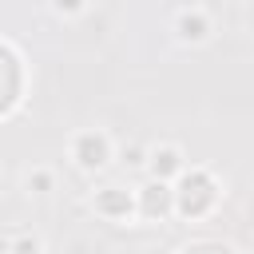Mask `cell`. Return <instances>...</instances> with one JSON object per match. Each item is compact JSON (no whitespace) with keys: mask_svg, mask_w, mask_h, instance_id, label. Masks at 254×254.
Returning a JSON list of instances; mask_svg holds the SVG:
<instances>
[{"mask_svg":"<svg viewBox=\"0 0 254 254\" xmlns=\"http://www.w3.org/2000/svg\"><path fill=\"white\" fill-rule=\"evenodd\" d=\"M103 155H107V147H103V139H83V147H79V163L83 167H99L103 163Z\"/></svg>","mask_w":254,"mask_h":254,"instance_id":"1","label":"cell"}]
</instances>
